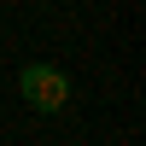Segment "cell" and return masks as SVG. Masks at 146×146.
Instances as JSON below:
<instances>
[{"label":"cell","instance_id":"obj_1","mask_svg":"<svg viewBox=\"0 0 146 146\" xmlns=\"http://www.w3.org/2000/svg\"><path fill=\"white\" fill-rule=\"evenodd\" d=\"M18 94H23L29 111L53 117V111H64V100H70V76L58 64H23L18 70Z\"/></svg>","mask_w":146,"mask_h":146}]
</instances>
